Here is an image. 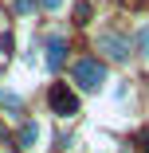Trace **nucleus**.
<instances>
[{
    "mask_svg": "<svg viewBox=\"0 0 149 153\" xmlns=\"http://www.w3.org/2000/svg\"><path fill=\"white\" fill-rule=\"evenodd\" d=\"M98 51H106L110 59H130V39L122 32H98Z\"/></svg>",
    "mask_w": 149,
    "mask_h": 153,
    "instance_id": "nucleus-3",
    "label": "nucleus"
},
{
    "mask_svg": "<svg viewBox=\"0 0 149 153\" xmlns=\"http://www.w3.org/2000/svg\"><path fill=\"white\" fill-rule=\"evenodd\" d=\"M137 141H141V149L149 153V130H141V134H137Z\"/></svg>",
    "mask_w": 149,
    "mask_h": 153,
    "instance_id": "nucleus-11",
    "label": "nucleus"
},
{
    "mask_svg": "<svg viewBox=\"0 0 149 153\" xmlns=\"http://www.w3.org/2000/svg\"><path fill=\"white\" fill-rule=\"evenodd\" d=\"M71 79L79 90H90V94H98V90L106 86V67L98 63V59H79V63L71 67Z\"/></svg>",
    "mask_w": 149,
    "mask_h": 153,
    "instance_id": "nucleus-1",
    "label": "nucleus"
},
{
    "mask_svg": "<svg viewBox=\"0 0 149 153\" xmlns=\"http://www.w3.org/2000/svg\"><path fill=\"white\" fill-rule=\"evenodd\" d=\"M43 137H47L43 122H24V130H20V145H24L27 153H39V149H43Z\"/></svg>",
    "mask_w": 149,
    "mask_h": 153,
    "instance_id": "nucleus-4",
    "label": "nucleus"
},
{
    "mask_svg": "<svg viewBox=\"0 0 149 153\" xmlns=\"http://www.w3.org/2000/svg\"><path fill=\"white\" fill-rule=\"evenodd\" d=\"M63 59H67V39L63 36H51L47 39V67H59Z\"/></svg>",
    "mask_w": 149,
    "mask_h": 153,
    "instance_id": "nucleus-5",
    "label": "nucleus"
},
{
    "mask_svg": "<svg viewBox=\"0 0 149 153\" xmlns=\"http://www.w3.org/2000/svg\"><path fill=\"white\" fill-rule=\"evenodd\" d=\"M16 12H20V16H27V12H32V0H16Z\"/></svg>",
    "mask_w": 149,
    "mask_h": 153,
    "instance_id": "nucleus-10",
    "label": "nucleus"
},
{
    "mask_svg": "<svg viewBox=\"0 0 149 153\" xmlns=\"http://www.w3.org/2000/svg\"><path fill=\"white\" fill-rule=\"evenodd\" d=\"M39 4H43L47 12H63V8H67V0H39Z\"/></svg>",
    "mask_w": 149,
    "mask_h": 153,
    "instance_id": "nucleus-9",
    "label": "nucleus"
},
{
    "mask_svg": "<svg viewBox=\"0 0 149 153\" xmlns=\"http://www.w3.org/2000/svg\"><path fill=\"white\" fill-rule=\"evenodd\" d=\"M90 16H94V8L86 4V0H82V4H75V20H79V24H90Z\"/></svg>",
    "mask_w": 149,
    "mask_h": 153,
    "instance_id": "nucleus-8",
    "label": "nucleus"
},
{
    "mask_svg": "<svg viewBox=\"0 0 149 153\" xmlns=\"http://www.w3.org/2000/svg\"><path fill=\"white\" fill-rule=\"evenodd\" d=\"M137 51L149 59V24H137Z\"/></svg>",
    "mask_w": 149,
    "mask_h": 153,
    "instance_id": "nucleus-7",
    "label": "nucleus"
},
{
    "mask_svg": "<svg viewBox=\"0 0 149 153\" xmlns=\"http://www.w3.org/2000/svg\"><path fill=\"white\" fill-rule=\"evenodd\" d=\"M0 106H4V114H8V118H20V110H24V98L16 94V90L0 86Z\"/></svg>",
    "mask_w": 149,
    "mask_h": 153,
    "instance_id": "nucleus-6",
    "label": "nucleus"
},
{
    "mask_svg": "<svg viewBox=\"0 0 149 153\" xmlns=\"http://www.w3.org/2000/svg\"><path fill=\"white\" fill-rule=\"evenodd\" d=\"M47 102H51V110H55L59 118H75V114H79V98H75V90H71L67 82H51Z\"/></svg>",
    "mask_w": 149,
    "mask_h": 153,
    "instance_id": "nucleus-2",
    "label": "nucleus"
}]
</instances>
